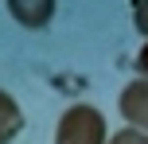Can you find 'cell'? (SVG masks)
Wrapping results in <instances>:
<instances>
[{"label": "cell", "mask_w": 148, "mask_h": 144, "mask_svg": "<svg viewBox=\"0 0 148 144\" xmlns=\"http://www.w3.org/2000/svg\"><path fill=\"white\" fill-rule=\"evenodd\" d=\"M8 12H12V20L20 23V27H47L55 16V0H8Z\"/></svg>", "instance_id": "cell-3"}, {"label": "cell", "mask_w": 148, "mask_h": 144, "mask_svg": "<svg viewBox=\"0 0 148 144\" xmlns=\"http://www.w3.org/2000/svg\"><path fill=\"white\" fill-rule=\"evenodd\" d=\"M23 132V109L8 90H0V144H12Z\"/></svg>", "instance_id": "cell-4"}, {"label": "cell", "mask_w": 148, "mask_h": 144, "mask_svg": "<svg viewBox=\"0 0 148 144\" xmlns=\"http://www.w3.org/2000/svg\"><path fill=\"white\" fill-rule=\"evenodd\" d=\"M117 109H121V117H125L129 129L148 132V78H136V82H129L125 90H121Z\"/></svg>", "instance_id": "cell-2"}, {"label": "cell", "mask_w": 148, "mask_h": 144, "mask_svg": "<svg viewBox=\"0 0 148 144\" xmlns=\"http://www.w3.org/2000/svg\"><path fill=\"white\" fill-rule=\"evenodd\" d=\"M133 23H136V31L148 39V0H133Z\"/></svg>", "instance_id": "cell-6"}, {"label": "cell", "mask_w": 148, "mask_h": 144, "mask_svg": "<svg viewBox=\"0 0 148 144\" xmlns=\"http://www.w3.org/2000/svg\"><path fill=\"white\" fill-rule=\"evenodd\" d=\"M136 70H140V78H148V39H144L140 55H136Z\"/></svg>", "instance_id": "cell-7"}, {"label": "cell", "mask_w": 148, "mask_h": 144, "mask_svg": "<svg viewBox=\"0 0 148 144\" xmlns=\"http://www.w3.org/2000/svg\"><path fill=\"white\" fill-rule=\"evenodd\" d=\"M109 144H148V132H140V129H121V132H113L109 136Z\"/></svg>", "instance_id": "cell-5"}, {"label": "cell", "mask_w": 148, "mask_h": 144, "mask_svg": "<svg viewBox=\"0 0 148 144\" xmlns=\"http://www.w3.org/2000/svg\"><path fill=\"white\" fill-rule=\"evenodd\" d=\"M55 144H109V129L97 105L74 101L62 109L59 125H55Z\"/></svg>", "instance_id": "cell-1"}]
</instances>
